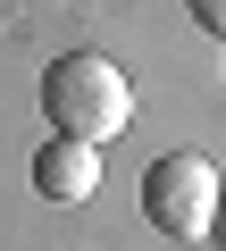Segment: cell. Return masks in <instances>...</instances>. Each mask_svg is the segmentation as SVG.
<instances>
[{
  "label": "cell",
  "instance_id": "6da1fadb",
  "mask_svg": "<svg viewBox=\"0 0 226 251\" xmlns=\"http://www.w3.org/2000/svg\"><path fill=\"white\" fill-rule=\"evenodd\" d=\"M42 117H50V134H75V143H118L126 126H134V84L118 59H100V50H67L42 67Z\"/></svg>",
  "mask_w": 226,
  "mask_h": 251
},
{
  "label": "cell",
  "instance_id": "7a4b0ae2",
  "mask_svg": "<svg viewBox=\"0 0 226 251\" xmlns=\"http://www.w3.org/2000/svg\"><path fill=\"white\" fill-rule=\"evenodd\" d=\"M218 201H226V184H218V168H209L201 151H168V159H151V176H143V218H151L159 234H176V243L218 234Z\"/></svg>",
  "mask_w": 226,
  "mask_h": 251
},
{
  "label": "cell",
  "instance_id": "3957f363",
  "mask_svg": "<svg viewBox=\"0 0 226 251\" xmlns=\"http://www.w3.org/2000/svg\"><path fill=\"white\" fill-rule=\"evenodd\" d=\"M34 193L42 201H92L100 193V143H75V134H50L42 151H34Z\"/></svg>",
  "mask_w": 226,
  "mask_h": 251
},
{
  "label": "cell",
  "instance_id": "277c9868",
  "mask_svg": "<svg viewBox=\"0 0 226 251\" xmlns=\"http://www.w3.org/2000/svg\"><path fill=\"white\" fill-rule=\"evenodd\" d=\"M184 9H193L201 25H218V34H226V0H184Z\"/></svg>",
  "mask_w": 226,
  "mask_h": 251
},
{
  "label": "cell",
  "instance_id": "5b68a950",
  "mask_svg": "<svg viewBox=\"0 0 226 251\" xmlns=\"http://www.w3.org/2000/svg\"><path fill=\"white\" fill-rule=\"evenodd\" d=\"M218 234H226V201H218Z\"/></svg>",
  "mask_w": 226,
  "mask_h": 251
}]
</instances>
